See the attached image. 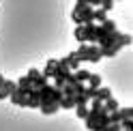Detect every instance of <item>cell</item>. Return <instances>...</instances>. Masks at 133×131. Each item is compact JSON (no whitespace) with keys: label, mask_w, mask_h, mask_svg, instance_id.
<instances>
[{"label":"cell","mask_w":133,"mask_h":131,"mask_svg":"<svg viewBox=\"0 0 133 131\" xmlns=\"http://www.w3.org/2000/svg\"><path fill=\"white\" fill-rule=\"evenodd\" d=\"M71 56H73L79 64H82V62H99V60H101V50H99L97 45L82 43L75 52H71Z\"/></svg>","instance_id":"1"},{"label":"cell","mask_w":133,"mask_h":131,"mask_svg":"<svg viewBox=\"0 0 133 131\" xmlns=\"http://www.w3.org/2000/svg\"><path fill=\"white\" fill-rule=\"evenodd\" d=\"M39 90H35V88H30L28 95H26V103H24V108H32V110H39Z\"/></svg>","instance_id":"2"},{"label":"cell","mask_w":133,"mask_h":131,"mask_svg":"<svg viewBox=\"0 0 133 131\" xmlns=\"http://www.w3.org/2000/svg\"><path fill=\"white\" fill-rule=\"evenodd\" d=\"M56 71H58V60H56V58H49V60L45 62L43 73H41V75H43V77H47V80H52V77L56 75Z\"/></svg>","instance_id":"3"},{"label":"cell","mask_w":133,"mask_h":131,"mask_svg":"<svg viewBox=\"0 0 133 131\" xmlns=\"http://www.w3.org/2000/svg\"><path fill=\"white\" fill-rule=\"evenodd\" d=\"M82 30H84V39L88 45H95V24H84L82 26Z\"/></svg>","instance_id":"4"},{"label":"cell","mask_w":133,"mask_h":131,"mask_svg":"<svg viewBox=\"0 0 133 131\" xmlns=\"http://www.w3.org/2000/svg\"><path fill=\"white\" fill-rule=\"evenodd\" d=\"M110 97H112V90H110L107 86H101V88H97V90H95V97H92V99L103 103V101H107V99H110Z\"/></svg>","instance_id":"5"},{"label":"cell","mask_w":133,"mask_h":131,"mask_svg":"<svg viewBox=\"0 0 133 131\" xmlns=\"http://www.w3.org/2000/svg\"><path fill=\"white\" fill-rule=\"evenodd\" d=\"M26 95H28V93H24V90H19V88H17V90H15L13 95H9V101H11V103H15V105H22V108H24V103H26Z\"/></svg>","instance_id":"6"},{"label":"cell","mask_w":133,"mask_h":131,"mask_svg":"<svg viewBox=\"0 0 133 131\" xmlns=\"http://www.w3.org/2000/svg\"><path fill=\"white\" fill-rule=\"evenodd\" d=\"M39 110L43 112L45 116H52V114H56L60 108H58V103H43V105H39Z\"/></svg>","instance_id":"7"},{"label":"cell","mask_w":133,"mask_h":131,"mask_svg":"<svg viewBox=\"0 0 133 131\" xmlns=\"http://www.w3.org/2000/svg\"><path fill=\"white\" fill-rule=\"evenodd\" d=\"M88 88H90V90L101 88V75H99V73H90V77H88Z\"/></svg>","instance_id":"8"},{"label":"cell","mask_w":133,"mask_h":131,"mask_svg":"<svg viewBox=\"0 0 133 131\" xmlns=\"http://www.w3.org/2000/svg\"><path fill=\"white\" fill-rule=\"evenodd\" d=\"M15 84H17V88H19V90H24V93H28L30 88H32V82H30L26 75H22L17 82H15Z\"/></svg>","instance_id":"9"},{"label":"cell","mask_w":133,"mask_h":131,"mask_svg":"<svg viewBox=\"0 0 133 131\" xmlns=\"http://www.w3.org/2000/svg\"><path fill=\"white\" fill-rule=\"evenodd\" d=\"M99 26H101V28L107 32V35H112V32H116V30H118V28H116V22H114L112 17H107L103 24H99Z\"/></svg>","instance_id":"10"},{"label":"cell","mask_w":133,"mask_h":131,"mask_svg":"<svg viewBox=\"0 0 133 131\" xmlns=\"http://www.w3.org/2000/svg\"><path fill=\"white\" fill-rule=\"evenodd\" d=\"M73 75H75V80L79 82V84H84V82H88V77H90V71H88V69H82V67H79L75 73H73Z\"/></svg>","instance_id":"11"},{"label":"cell","mask_w":133,"mask_h":131,"mask_svg":"<svg viewBox=\"0 0 133 131\" xmlns=\"http://www.w3.org/2000/svg\"><path fill=\"white\" fill-rule=\"evenodd\" d=\"M47 84H49V80L43 77V75H39V77L32 80V88H35V90H41V88H45Z\"/></svg>","instance_id":"12"},{"label":"cell","mask_w":133,"mask_h":131,"mask_svg":"<svg viewBox=\"0 0 133 131\" xmlns=\"http://www.w3.org/2000/svg\"><path fill=\"white\" fill-rule=\"evenodd\" d=\"M58 108H60V110H73V108H75L73 97H62V101L58 103Z\"/></svg>","instance_id":"13"},{"label":"cell","mask_w":133,"mask_h":131,"mask_svg":"<svg viewBox=\"0 0 133 131\" xmlns=\"http://www.w3.org/2000/svg\"><path fill=\"white\" fill-rule=\"evenodd\" d=\"M107 17H110V15H107V13H103L101 9H92V22H99V24H103Z\"/></svg>","instance_id":"14"},{"label":"cell","mask_w":133,"mask_h":131,"mask_svg":"<svg viewBox=\"0 0 133 131\" xmlns=\"http://www.w3.org/2000/svg\"><path fill=\"white\" fill-rule=\"evenodd\" d=\"M2 88H4L6 95H13L15 90H17V84H15V82H11V80H4V82H2Z\"/></svg>","instance_id":"15"},{"label":"cell","mask_w":133,"mask_h":131,"mask_svg":"<svg viewBox=\"0 0 133 131\" xmlns=\"http://www.w3.org/2000/svg\"><path fill=\"white\" fill-rule=\"evenodd\" d=\"M99 9H101L103 13L110 15V11L114 9V2H112V0H101V2H99Z\"/></svg>","instance_id":"16"},{"label":"cell","mask_w":133,"mask_h":131,"mask_svg":"<svg viewBox=\"0 0 133 131\" xmlns=\"http://www.w3.org/2000/svg\"><path fill=\"white\" fill-rule=\"evenodd\" d=\"M73 37L77 39V43H86V39H84V30H82V26H75V32H73Z\"/></svg>","instance_id":"17"},{"label":"cell","mask_w":133,"mask_h":131,"mask_svg":"<svg viewBox=\"0 0 133 131\" xmlns=\"http://www.w3.org/2000/svg\"><path fill=\"white\" fill-rule=\"evenodd\" d=\"M66 62H69V71H71V73L79 69V62H77L75 58H73V56H71V54H69V56H66Z\"/></svg>","instance_id":"18"},{"label":"cell","mask_w":133,"mask_h":131,"mask_svg":"<svg viewBox=\"0 0 133 131\" xmlns=\"http://www.w3.org/2000/svg\"><path fill=\"white\" fill-rule=\"evenodd\" d=\"M75 112H77V118H84L88 116V105H75Z\"/></svg>","instance_id":"19"},{"label":"cell","mask_w":133,"mask_h":131,"mask_svg":"<svg viewBox=\"0 0 133 131\" xmlns=\"http://www.w3.org/2000/svg\"><path fill=\"white\" fill-rule=\"evenodd\" d=\"M118 114H120L122 120H124V118H131V116H133V108H131V105H129V108H120Z\"/></svg>","instance_id":"20"},{"label":"cell","mask_w":133,"mask_h":131,"mask_svg":"<svg viewBox=\"0 0 133 131\" xmlns=\"http://www.w3.org/2000/svg\"><path fill=\"white\" fill-rule=\"evenodd\" d=\"M118 54L116 47H110V50H101V58H114V56Z\"/></svg>","instance_id":"21"},{"label":"cell","mask_w":133,"mask_h":131,"mask_svg":"<svg viewBox=\"0 0 133 131\" xmlns=\"http://www.w3.org/2000/svg\"><path fill=\"white\" fill-rule=\"evenodd\" d=\"M120 129H122V131H133V120H131V118L120 120Z\"/></svg>","instance_id":"22"},{"label":"cell","mask_w":133,"mask_h":131,"mask_svg":"<svg viewBox=\"0 0 133 131\" xmlns=\"http://www.w3.org/2000/svg\"><path fill=\"white\" fill-rule=\"evenodd\" d=\"M73 101H75V105H88L86 95H75V97H73Z\"/></svg>","instance_id":"23"},{"label":"cell","mask_w":133,"mask_h":131,"mask_svg":"<svg viewBox=\"0 0 133 131\" xmlns=\"http://www.w3.org/2000/svg\"><path fill=\"white\" fill-rule=\"evenodd\" d=\"M39 75H41V71H39V69H35V67H30V69H28V73H26V77H28L30 82L35 80V77H39Z\"/></svg>","instance_id":"24"},{"label":"cell","mask_w":133,"mask_h":131,"mask_svg":"<svg viewBox=\"0 0 133 131\" xmlns=\"http://www.w3.org/2000/svg\"><path fill=\"white\" fill-rule=\"evenodd\" d=\"M88 110H90V112H101V110H103V103H101V101H95V99H92V105H90Z\"/></svg>","instance_id":"25"},{"label":"cell","mask_w":133,"mask_h":131,"mask_svg":"<svg viewBox=\"0 0 133 131\" xmlns=\"http://www.w3.org/2000/svg\"><path fill=\"white\" fill-rule=\"evenodd\" d=\"M52 101H54V103H60V101H62V93L54 88V93H52Z\"/></svg>","instance_id":"26"},{"label":"cell","mask_w":133,"mask_h":131,"mask_svg":"<svg viewBox=\"0 0 133 131\" xmlns=\"http://www.w3.org/2000/svg\"><path fill=\"white\" fill-rule=\"evenodd\" d=\"M0 99H2V101H4V99H9V95L4 93V88H2V86H0Z\"/></svg>","instance_id":"27"},{"label":"cell","mask_w":133,"mask_h":131,"mask_svg":"<svg viewBox=\"0 0 133 131\" xmlns=\"http://www.w3.org/2000/svg\"><path fill=\"white\" fill-rule=\"evenodd\" d=\"M2 82H4V75H2V73H0V86H2Z\"/></svg>","instance_id":"28"}]
</instances>
